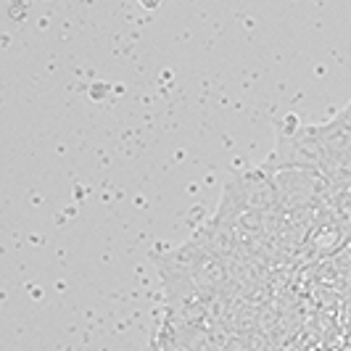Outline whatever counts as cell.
I'll return each instance as SVG.
<instances>
[{
  "label": "cell",
  "instance_id": "277c9868",
  "mask_svg": "<svg viewBox=\"0 0 351 351\" xmlns=\"http://www.w3.org/2000/svg\"><path fill=\"white\" fill-rule=\"evenodd\" d=\"M338 114H341V117L346 119V124H349V127H351V101H349V104H346V106H343V108H341Z\"/></svg>",
  "mask_w": 351,
  "mask_h": 351
},
{
  "label": "cell",
  "instance_id": "5b68a950",
  "mask_svg": "<svg viewBox=\"0 0 351 351\" xmlns=\"http://www.w3.org/2000/svg\"><path fill=\"white\" fill-rule=\"evenodd\" d=\"M145 351H148V349H145Z\"/></svg>",
  "mask_w": 351,
  "mask_h": 351
},
{
  "label": "cell",
  "instance_id": "6da1fadb",
  "mask_svg": "<svg viewBox=\"0 0 351 351\" xmlns=\"http://www.w3.org/2000/svg\"><path fill=\"white\" fill-rule=\"evenodd\" d=\"M267 172L280 169H317L328 172V156L319 141L317 124H301L296 117H288L278 124V138L272 154L262 164Z\"/></svg>",
  "mask_w": 351,
  "mask_h": 351
},
{
  "label": "cell",
  "instance_id": "3957f363",
  "mask_svg": "<svg viewBox=\"0 0 351 351\" xmlns=\"http://www.w3.org/2000/svg\"><path fill=\"white\" fill-rule=\"evenodd\" d=\"M282 201V211L315 209L317 204H325L330 193V180L325 172L317 169H280L269 172Z\"/></svg>",
  "mask_w": 351,
  "mask_h": 351
},
{
  "label": "cell",
  "instance_id": "7a4b0ae2",
  "mask_svg": "<svg viewBox=\"0 0 351 351\" xmlns=\"http://www.w3.org/2000/svg\"><path fill=\"white\" fill-rule=\"evenodd\" d=\"M217 211H259V214H280L282 201L272 175L264 167L235 172L222 188Z\"/></svg>",
  "mask_w": 351,
  "mask_h": 351
}]
</instances>
